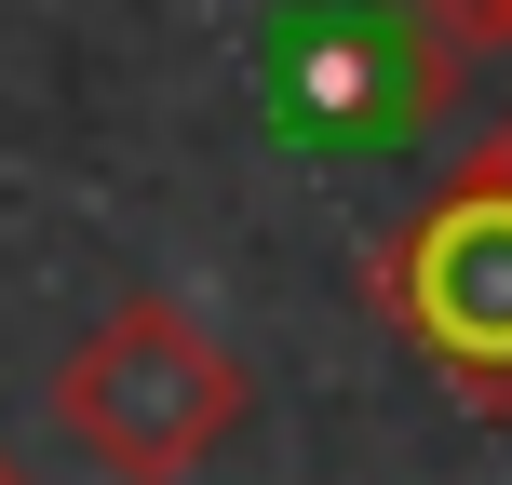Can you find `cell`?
<instances>
[{
	"mask_svg": "<svg viewBox=\"0 0 512 485\" xmlns=\"http://www.w3.org/2000/svg\"><path fill=\"white\" fill-rule=\"evenodd\" d=\"M243 418H256L243 351L189 297H162V283L122 297L68 364H54V432H68L108 485H189Z\"/></svg>",
	"mask_w": 512,
	"mask_h": 485,
	"instance_id": "1",
	"label": "cell"
},
{
	"mask_svg": "<svg viewBox=\"0 0 512 485\" xmlns=\"http://www.w3.org/2000/svg\"><path fill=\"white\" fill-rule=\"evenodd\" d=\"M351 283L472 418H512V189L432 176V203L391 216Z\"/></svg>",
	"mask_w": 512,
	"mask_h": 485,
	"instance_id": "2",
	"label": "cell"
},
{
	"mask_svg": "<svg viewBox=\"0 0 512 485\" xmlns=\"http://www.w3.org/2000/svg\"><path fill=\"white\" fill-rule=\"evenodd\" d=\"M472 54H445L405 0H364V14H297L270 54H256V95L297 149H405V135L445 122Z\"/></svg>",
	"mask_w": 512,
	"mask_h": 485,
	"instance_id": "3",
	"label": "cell"
},
{
	"mask_svg": "<svg viewBox=\"0 0 512 485\" xmlns=\"http://www.w3.org/2000/svg\"><path fill=\"white\" fill-rule=\"evenodd\" d=\"M445 54H512V0H405Z\"/></svg>",
	"mask_w": 512,
	"mask_h": 485,
	"instance_id": "4",
	"label": "cell"
},
{
	"mask_svg": "<svg viewBox=\"0 0 512 485\" xmlns=\"http://www.w3.org/2000/svg\"><path fill=\"white\" fill-rule=\"evenodd\" d=\"M445 176H472V189H512V108H499V122H486V135H472V149H459V162H445Z\"/></svg>",
	"mask_w": 512,
	"mask_h": 485,
	"instance_id": "5",
	"label": "cell"
},
{
	"mask_svg": "<svg viewBox=\"0 0 512 485\" xmlns=\"http://www.w3.org/2000/svg\"><path fill=\"white\" fill-rule=\"evenodd\" d=\"M0 485H27V472H14V445H0Z\"/></svg>",
	"mask_w": 512,
	"mask_h": 485,
	"instance_id": "6",
	"label": "cell"
}]
</instances>
